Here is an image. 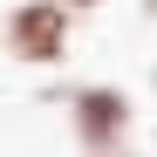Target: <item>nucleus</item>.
<instances>
[{
	"mask_svg": "<svg viewBox=\"0 0 157 157\" xmlns=\"http://www.w3.org/2000/svg\"><path fill=\"white\" fill-rule=\"evenodd\" d=\"M7 55L28 62V68H55L68 55V34H75V14L62 7V0H21V7L7 14Z\"/></svg>",
	"mask_w": 157,
	"mask_h": 157,
	"instance_id": "obj_1",
	"label": "nucleus"
},
{
	"mask_svg": "<svg viewBox=\"0 0 157 157\" xmlns=\"http://www.w3.org/2000/svg\"><path fill=\"white\" fill-rule=\"evenodd\" d=\"M130 123H137V102L116 82H82L68 96V130H75V144H82V157L109 150V144H130Z\"/></svg>",
	"mask_w": 157,
	"mask_h": 157,
	"instance_id": "obj_2",
	"label": "nucleus"
},
{
	"mask_svg": "<svg viewBox=\"0 0 157 157\" xmlns=\"http://www.w3.org/2000/svg\"><path fill=\"white\" fill-rule=\"evenodd\" d=\"M62 7H68V14H96L102 0H62Z\"/></svg>",
	"mask_w": 157,
	"mask_h": 157,
	"instance_id": "obj_3",
	"label": "nucleus"
},
{
	"mask_svg": "<svg viewBox=\"0 0 157 157\" xmlns=\"http://www.w3.org/2000/svg\"><path fill=\"white\" fill-rule=\"evenodd\" d=\"M89 157H137V150H130V144H109V150H89Z\"/></svg>",
	"mask_w": 157,
	"mask_h": 157,
	"instance_id": "obj_4",
	"label": "nucleus"
},
{
	"mask_svg": "<svg viewBox=\"0 0 157 157\" xmlns=\"http://www.w3.org/2000/svg\"><path fill=\"white\" fill-rule=\"evenodd\" d=\"M144 14H150V21H157V0H144Z\"/></svg>",
	"mask_w": 157,
	"mask_h": 157,
	"instance_id": "obj_5",
	"label": "nucleus"
},
{
	"mask_svg": "<svg viewBox=\"0 0 157 157\" xmlns=\"http://www.w3.org/2000/svg\"><path fill=\"white\" fill-rule=\"evenodd\" d=\"M150 82H157V68H150Z\"/></svg>",
	"mask_w": 157,
	"mask_h": 157,
	"instance_id": "obj_6",
	"label": "nucleus"
}]
</instances>
